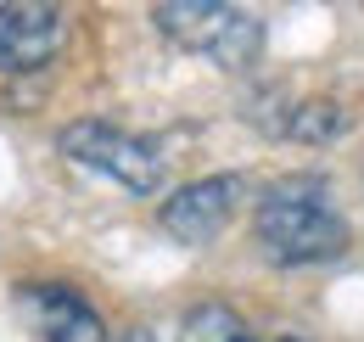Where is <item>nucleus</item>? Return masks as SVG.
Instances as JSON below:
<instances>
[{"label": "nucleus", "mask_w": 364, "mask_h": 342, "mask_svg": "<svg viewBox=\"0 0 364 342\" xmlns=\"http://www.w3.org/2000/svg\"><path fill=\"white\" fill-rule=\"evenodd\" d=\"M56 146H62L73 163L107 174L112 185H124V191H135V197H157V191H163V157H157L146 140H135V135H124V129H112V124L79 118V124H68L56 135Z\"/></svg>", "instance_id": "obj_3"}, {"label": "nucleus", "mask_w": 364, "mask_h": 342, "mask_svg": "<svg viewBox=\"0 0 364 342\" xmlns=\"http://www.w3.org/2000/svg\"><path fill=\"white\" fill-rule=\"evenodd\" d=\"M342 124H348V118H342L331 101H303V107L291 113V124H286V129H291L297 140H331Z\"/></svg>", "instance_id": "obj_8"}, {"label": "nucleus", "mask_w": 364, "mask_h": 342, "mask_svg": "<svg viewBox=\"0 0 364 342\" xmlns=\"http://www.w3.org/2000/svg\"><path fill=\"white\" fill-rule=\"evenodd\" d=\"M286 342H291V337H286Z\"/></svg>", "instance_id": "obj_11"}, {"label": "nucleus", "mask_w": 364, "mask_h": 342, "mask_svg": "<svg viewBox=\"0 0 364 342\" xmlns=\"http://www.w3.org/2000/svg\"><path fill=\"white\" fill-rule=\"evenodd\" d=\"M62 6L50 0H0V68L6 73H34L62 51Z\"/></svg>", "instance_id": "obj_4"}, {"label": "nucleus", "mask_w": 364, "mask_h": 342, "mask_svg": "<svg viewBox=\"0 0 364 342\" xmlns=\"http://www.w3.org/2000/svg\"><path fill=\"white\" fill-rule=\"evenodd\" d=\"M235 342H258V337H252V331H247V337H235Z\"/></svg>", "instance_id": "obj_10"}, {"label": "nucleus", "mask_w": 364, "mask_h": 342, "mask_svg": "<svg viewBox=\"0 0 364 342\" xmlns=\"http://www.w3.org/2000/svg\"><path fill=\"white\" fill-rule=\"evenodd\" d=\"M235 337H247L241 314L225 309V303H202V309L185 314V337L180 342H235Z\"/></svg>", "instance_id": "obj_7"}, {"label": "nucleus", "mask_w": 364, "mask_h": 342, "mask_svg": "<svg viewBox=\"0 0 364 342\" xmlns=\"http://www.w3.org/2000/svg\"><path fill=\"white\" fill-rule=\"evenodd\" d=\"M17 309L28 314V326H34L46 342H107L101 314H95L73 286L28 281V286H17Z\"/></svg>", "instance_id": "obj_5"}, {"label": "nucleus", "mask_w": 364, "mask_h": 342, "mask_svg": "<svg viewBox=\"0 0 364 342\" xmlns=\"http://www.w3.org/2000/svg\"><path fill=\"white\" fill-rule=\"evenodd\" d=\"M235 197H241V180L235 174H213V180H196L180 185L168 202H163V230L180 236V242H213L235 214Z\"/></svg>", "instance_id": "obj_6"}, {"label": "nucleus", "mask_w": 364, "mask_h": 342, "mask_svg": "<svg viewBox=\"0 0 364 342\" xmlns=\"http://www.w3.org/2000/svg\"><path fill=\"white\" fill-rule=\"evenodd\" d=\"M258 247L274 258V264H325V258L348 253V219L336 214L331 202V185L314 180V174H291L269 185L258 197Z\"/></svg>", "instance_id": "obj_1"}, {"label": "nucleus", "mask_w": 364, "mask_h": 342, "mask_svg": "<svg viewBox=\"0 0 364 342\" xmlns=\"http://www.w3.org/2000/svg\"><path fill=\"white\" fill-rule=\"evenodd\" d=\"M129 342H151V337H146V331H135V337H129Z\"/></svg>", "instance_id": "obj_9"}, {"label": "nucleus", "mask_w": 364, "mask_h": 342, "mask_svg": "<svg viewBox=\"0 0 364 342\" xmlns=\"http://www.w3.org/2000/svg\"><path fill=\"white\" fill-rule=\"evenodd\" d=\"M151 23L180 51L208 56L230 73L252 68L264 51V23L241 6H225V0H163V6H151Z\"/></svg>", "instance_id": "obj_2"}]
</instances>
